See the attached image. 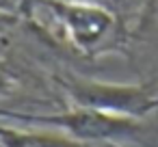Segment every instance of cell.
Listing matches in <instances>:
<instances>
[{"label":"cell","instance_id":"1","mask_svg":"<svg viewBox=\"0 0 158 147\" xmlns=\"http://www.w3.org/2000/svg\"><path fill=\"white\" fill-rule=\"evenodd\" d=\"M0 117L5 121H22L28 125L54 128L65 132V136L85 143V145H119L145 134V125L141 119L123 117V115H108L91 108H74L67 112L56 115H28V112H11L0 110Z\"/></svg>","mask_w":158,"mask_h":147},{"label":"cell","instance_id":"2","mask_svg":"<svg viewBox=\"0 0 158 147\" xmlns=\"http://www.w3.org/2000/svg\"><path fill=\"white\" fill-rule=\"evenodd\" d=\"M33 9L46 11L63 31L67 41L82 54H100L123 41L121 20L104 7L67 0H35Z\"/></svg>","mask_w":158,"mask_h":147},{"label":"cell","instance_id":"9","mask_svg":"<svg viewBox=\"0 0 158 147\" xmlns=\"http://www.w3.org/2000/svg\"><path fill=\"white\" fill-rule=\"evenodd\" d=\"M154 110H158V95H156V100H154Z\"/></svg>","mask_w":158,"mask_h":147},{"label":"cell","instance_id":"7","mask_svg":"<svg viewBox=\"0 0 158 147\" xmlns=\"http://www.w3.org/2000/svg\"><path fill=\"white\" fill-rule=\"evenodd\" d=\"M11 84H13V80H11V76L7 74V69L0 65V95H5L9 89H11Z\"/></svg>","mask_w":158,"mask_h":147},{"label":"cell","instance_id":"3","mask_svg":"<svg viewBox=\"0 0 158 147\" xmlns=\"http://www.w3.org/2000/svg\"><path fill=\"white\" fill-rule=\"evenodd\" d=\"M65 91L72 95L78 108H91L134 119H143L145 115L154 112V100L158 95V87L106 84L91 80H69L65 82Z\"/></svg>","mask_w":158,"mask_h":147},{"label":"cell","instance_id":"8","mask_svg":"<svg viewBox=\"0 0 158 147\" xmlns=\"http://www.w3.org/2000/svg\"><path fill=\"white\" fill-rule=\"evenodd\" d=\"M33 5H35V0H26V9H24V18H31V11H33Z\"/></svg>","mask_w":158,"mask_h":147},{"label":"cell","instance_id":"6","mask_svg":"<svg viewBox=\"0 0 158 147\" xmlns=\"http://www.w3.org/2000/svg\"><path fill=\"white\" fill-rule=\"evenodd\" d=\"M143 13H145V18L158 22V0H145L143 2Z\"/></svg>","mask_w":158,"mask_h":147},{"label":"cell","instance_id":"5","mask_svg":"<svg viewBox=\"0 0 158 147\" xmlns=\"http://www.w3.org/2000/svg\"><path fill=\"white\" fill-rule=\"evenodd\" d=\"M67 2H80V5H95V7H104L108 11H113L119 18V9H123L126 0H67Z\"/></svg>","mask_w":158,"mask_h":147},{"label":"cell","instance_id":"4","mask_svg":"<svg viewBox=\"0 0 158 147\" xmlns=\"http://www.w3.org/2000/svg\"><path fill=\"white\" fill-rule=\"evenodd\" d=\"M0 147H91V145L78 143L65 134L31 132L0 123Z\"/></svg>","mask_w":158,"mask_h":147}]
</instances>
